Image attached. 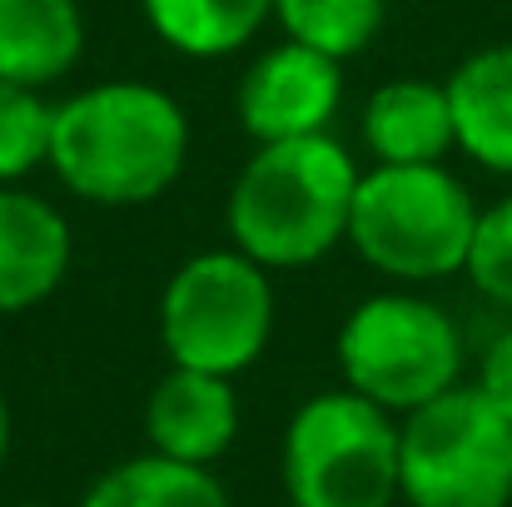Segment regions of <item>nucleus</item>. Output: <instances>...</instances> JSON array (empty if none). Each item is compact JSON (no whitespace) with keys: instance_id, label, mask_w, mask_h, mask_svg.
Returning a JSON list of instances; mask_svg holds the SVG:
<instances>
[{"instance_id":"obj_1","label":"nucleus","mask_w":512,"mask_h":507,"mask_svg":"<svg viewBox=\"0 0 512 507\" xmlns=\"http://www.w3.org/2000/svg\"><path fill=\"white\" fill-rule=\"evenodd\" d=\"M189 155L179 100L145 80H105L55 105L50 169L90 204H150L170 189Z\"/></svg>"},{"instance_id":"obj_2","label":"nucleus","mask_w":512,"mask_h":507,"mask_svg":"<svg viewBox=\"0 0 512 507\" xmlns=\"http://www.w3.org/2000/svg\"><path fill=\"white\" fill-rule=\"evenodd\" d=\"M353 189L358 165L329 135L259 145L224 204L229 239L264 269H304L348 239Z\"/></svg>"},{"instance_id":"obj_3","label":"nucleus","mask_w":512,"mask_h":507,"mask_svg":"<svg viewBox=\"0 0 512 507\" xmlns=\"http://www.w3.org/2000/svg\"><path fill=\"white\" fill-rule=\"evenodd\" d=\"M478 204L443 165H373L358 174L348 244L388 279H448L468 264Z\"/></svg>"},{"instance_id":"obj_4","label":"nucleus","mask_w":512,"mask_h":507,"mask_svg":"<svg viewBox=\"0 0 512 507\" xmlns=\"http://www.w3.org/2000/svg\"><path fill=\"white\" fill-rule=\"evenodd\" d=\"M403 428L373 398L334 388L294 408L284 428V493L294 507H393Z\"/></svg>"},{"instance_id":"obj_5","label":"nucleus","mask_w":512,"mask_h":507,"mask_svg":"<svg viewBox=\"0 0 512 507\" xmlns=\"http://www.w3.org/2000/svg\"><path fill=\"white\" fill-rule=\"evenodd\" d=\"M398 428V493L408 507H512V418L478 388L458 383Z\"/></svg>"},{"instance_id":"obj_6","label":"nucleus","mask_w":512,"mask_h":507,"mask_svg":"<svg viewBox=\"0 0 512 507\" xmlns=\"http://www.w3.org/2000/svg\"><path fill=\"white\" fill-rule=\"evenodd\" d=\"M274 334V284L239 249H209L174 269L160 299V343L174 368L234 378Z\"/></svg>"},{"instance_id":"obj_7","label":"nucleus","mask_w":512,"mask_h":507,"mask_svg":"<svg viewBox=\"0 0 512 507\" xmlns=\"http://www.w3.org/2000/svg\"><path fill=\"white\" fill-rule=\"evenodd\" d=\"M343 383L393 418L443 398L463 373V338L453 319L418 294H373L339 329Z\"/></svg>"},{"instance_id":"obj_8","label":"nucleus","mask_w":512,"mask_h":507,"mask_svg":"<svg viewBox=\"0 0 512 507\" xmlns=\"http://www.w3.org/2000/svg\"><path fill=\"white\" fill-rule=\"evenodd\" d=\"M343 60L309 50L299 40H284L264 50L239 85V125L259 145L279 140H309L329 135V120L339 115L343 100Z\"/></svg>"},{"instance_id":"obj_9","label":"nucleus","mask_w":512,"mask_h":507,"mask_svg":"<svg viewBox=\"0 0 512 507\" xmlns=\"http://www.w3.org/2000/svg\"><path fill=\"white\" fill-rule=\"evenodd\" d=\"M145 438L150 453L209 468L239 438V398L234 383L199 368H170L145 398Z\"/></svg>"},{"instance_id":"obj_10","label":"nucleus","mask_w":512,"mask_h":507,"mask_svg":"<svg viewBox=\"0 0 512 507\" xmlns=\"http://www.w3.org/2000/svg\"><path fill=\"white\" fill-rule=\"evenodd\" d=\"M70 269V224L40 194L0 184V314L45 304Z\"/></svg>"},{"instance_id":"obj_11","label":"nucleus","mask_w":512,"mask_h":507,"mask_svg":"<svg viewBox=\"0 0 512 507\" xmlns=\"http://www.w3.org/2000/svg\"><path fill=\"white\" fill-rule=\"evenodd\" d=\"M363 145L378 165H443L458 145L448 85L388 80L363 105Z\"/></svg>"},{"instance_id":"obj_12","label":"nucleus","mask_w":512,"mask_h":507,"mask_svg":"<svg viewBox=\"0 0 512 507\" xmlns=\"http://www.w3.org/2000/svg\"><path fill=\"white\" fill-rule=\"evenodd\" d=\"M443 85L453 105L458 150L512 179V40L468 55Z\"/></svg>"},{"instance_id":"obj_13","label":"nucleus","mask_w":512,"mask_h":507,"mask_svg":"<svg viewBox=\"0 0 512 507\" xmlns=\"http://www.w3.org/2000/svg\"><path fill=\"white\" fill-rule=\"evenodd\" d=\"M85 50L80 0H0V80L50 85Z\"/></svg>"},{"instance_id":"obj_14","label":"nucleus","mask_w":512,"mask_h":507,"mask_svg":"<svg viewBox=\"0 0 512 507\" xmlns=\"http://www.w3.org/2000/svg\"><path fill=\"white\" fill-rule=\"evenodd\" d=\"M150 30L189 60L234 55L274 15V0H140Z\"/></svg>"},{"instance_id":"obj_15","label":"nucleus","mask_w":512,"mask_h":507,"mask_svg":"<svg viewBox=\"0 0 512 507\" xmlns=\"http://www.w3.org/2000/svg\"><path fill=\"white\" fill-rule=\"evenodd\" d=\"M80 507H229V493L209 468H189L160 453L115 463L90 483Z\"/></svg>"},{"instance_id":"obj_16","label":"nucleus","mask_w":512,"mask_h":507,"mask_svg":"<svg viewBox=\"0 0 512 507\" xmlns=\"http://www.w3.org/2000/svg\"><path fill=\"white\" fill-rule=\"evenodd\" d=\"M274 15L289 40L334 60L368 50L383 30V0H274Z\"/></svg>"},{"instance_id":"obj_17","label":"nucleus","mask_w":512,"mask_h":507,"mask_svg":"<svg viewBox=\"0 0 512 507\" xmlns=\"http://www.w3.org/2000/svg\"><path fill=\"white\" fill-rule=\"evenodd\" d=\"M50 125L55 105H45L35 85L0 80V184L50 165Z\"/></svg>"},{"instance_id":"obj_18","label":"nucleus","mask_w":512,"mask_h":507,"mask_svg":"<svg viewBox=\"0 0 512 507\" xmlns=\"http://www.w3.org/2000/svg\"><path fill=\"white\" fill-rule=\"evenodd\" d=\"M463 274L473 279V289L483 299L512 309V194L478 214V229H473V249H468Z\"/></svg>"},{"instance_id":"obj_19","label":"nucleus","mask_w":512,"mask_h":507,"mask_svg":"<svg viewBox=\"0 0 512 507\" xmlns=\"http://www.w3.org/2000/svg\"><path fill=\"white\" fill-rule=\"evenodd\" d=\"M498 413H508L512 418V329L488 343V353H483V368H478V383H473Z\"/></svg>"},{"instance_id":"obj_20","label":"nucleus","mask_w":512,"mask_h":507,"mask_svg":"<svg viewBox=\"0 0 512 507\" xmlns=\"http://www.w3.org/2000/svg\"><path fill=\"white\" fill-rule=\"evenodd\" d=\"M10 458V408H5V393H0V468Z\"/></svg>"},{"instance_id":"obj_21","label":"nucleus","mask_w":512,"mask_h":507,"mask_svg":"<svg viewBox=\"0 0 512 507\" xmlns=\"http://www.w3.org/2000/svg\"><path fill=\"white\" fill-rule=\"evenodd\" d=\"M10 507H45V503H10Z\"/></svg>"},{"instance_id":"obj_22","label":"nucleus","mask_w":512,"mask_h":507,"mask_svg":"<svg viewBox=\"0 0 512 507\" xmlns=\"http://www.w3.org/2000/svg\"><path fill=\"white\" fill-rule=\"evenodd\" d=\"M279 507H294V503H279Z\"/></svg>"}]
</instances>
